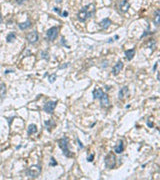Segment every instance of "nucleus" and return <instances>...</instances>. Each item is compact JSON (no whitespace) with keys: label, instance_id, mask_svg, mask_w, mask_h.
Returning <instances> with one entry per match:
<instances>
[{"label":"nucleus","instance_id":"c85d7f7f","mask_svg":"<svg viewBox=\"0 0 160 180\" xmlns=\"http://www.w3.org/2000/svg\"><path fill=\"white\" fill-rule=\"evenodd\" d=\"M69 66V63H66L65 65H62V66H59V68L60 69H62V68H66V67H68Z\"/></svg>","mask_w":160,"mask_h":180},{"label":"nucleus","instance_id":"6e6552de","mask_svg":"<svg viewBox=\"0 0 160 180\" xmlns=\"http://www.w3.org/2000/svg\"><path fill=\"white\" fill-rule=\"evenodd\" d=\"M122 68H123V62L122 61H117V63L113 66V68H112V74L113 75H118L119 74V72L122 70Z\"/></svg>","mask_w":160,"mask_h":180},{"label":"nucleus","instance_id":"9b49d317","mask_svg":"<svg viewBox=\"0 0 160 180\" xmlns=\"http://www.w3.org/2000/svg\"><path fill=\"white\" fill-rule=\"evenodd\" d=\"M128 93H129L128 87H127V86H124V87H122L121 89H120V91H119V93H118V98H119V99H123L124 97H126V96L128 95Z\"/></svg>","mask_w":160,"mask_h":180},{"label":"nucleus","instance_id":"4468645a","mask_svg":"<svg viewBox=\"0 0 160 180\" xmlns=\"http://www.w3.org/2000/svg\"><path fill=\"white\" fill-rule=\"evenodd\" d=\"M135 55V48H132V49H129V50H126L125 51V56H126V59L128 61L132 60V58L134 57Z\"/></svg>","mask_w":160,"mask_h":180},{"label":"nucleus","instance_id":"a211bd4d","mask_svg":"<svg viewBox=\"0 0 160 180\" xmlns=\"http://www.w3.org/2000/svg\"><path fill=\"white\" fill-rule=\"evenodd\" d=\"M36 132H37V126L35 124H30L27 128V133L29 135H31V134H34Z\"/></svg>","mask_w":160,"mask_h":180},{"label":"nucleus","instance_id":"f257e3e1","mask_svg":"<svg viewBox=\"0 0 160 180\" xmlns=\"http://www.w3.org/2000/svg\"><path fill=\"white\" fill-rule=\"evenodd\" d=\"M95 12V8H94V5L93 4H90V5H87V6H84L81 10H80L77 14V18L79 21L81 22H84L86 21L88 18H90Z\"/></svg>","mask_w":160,"mask_h":180},{"label":"nucleus","instance_id":"cd10ccee","mask_svg":"<svg viewBox=\"0 0 160 180\" xmlns=\"http://www.w3.org/2000/svg\"><path fill=\"white\" fill-rule=\"evenodd\" d=\"M61 15H62L63 17H67V16H68V12H67V11H63V12L61 13Z\"/></svg>","mask_w":160,"mask_h":180},{"label":"nucleus","instance_id":"393cba45","mask_svg":"<svg viewBox=\"0 0 160 180\" xmlns=\"http://www.w3.org/2000/svg\"><path fill=\"white\" fill-rule=\"evenodd\" d=\"M77 142H78V145H79V147H80V148H81V149H82V148H83L84 146H83V144L81 143V141H80V140H79L78 138H77Z\"/></svg>","mask_w":160,"mask_h":180},{"label":"nucleus","instance_id":"b1692460","mask_svg":"<svg viewBox=\"0 0 160 180\" xmlns=\"http://www.w3.org/2000/svg\"><path fill=\"white\" fill-rule=\"evenodd\" d=\"M93 159H94V154H91V155H89V156L87 157V161H88V162H92Z\"/></svg>","mask_w":160,"mask_h":180},{"label":"nucleus","instance_id":"dca6fc26","mask_svg":"<svg viewBox=\"0 0 160 180\" xmlns=\"http://www.w3.org/2000/svg\"><path fill=\"white\" fill-rule=\"evenodd\" d=\"M153 23H154L155 26H158V25H159V23H160V10H156V11H155Z\"/></svg>","mask_w":160,"mask_h":180},{"label":"nucleus","instance_id":"ddd939ff","mask_svg":"<svg viewBox=\"0 0 160 180\" xmlns=\"http://www.w3.org/2000/svg\"><path fill=\"white\" fill-rule=\"evenodd\" d=\"M123 150H124L123 141H122V140H120V141L118 142L117 145L114 147V151H115L117 154H119V153H122V152H123Z\"/></svg>","mask_w":160,"mask_h":180},{"label":"nucleus","instance_id":"72a5a7b5","mask_svg":"<svg viewBox=\"0 0 160 180\" xmlns=\"http://www.w3.org/2000/svg\"><path fill=\"white\" fill-rule=\"evenodd\" d=\"M57 2L58 3H61V0H57Z\"/></svg>","mask_w":160,"mask_h":180},{"label":"nucleus","instance_id":"412c9836","mask_svg":"<svg viewBox=\"0 0 160 180\" xmlns=\"http://www.w3.org/2000/svg\"><path fill=\"white\" fill-rule=\"evenodd\" d=\"M41 55H42V58H43V59H46V60L49 59V54H48V52L42 51V52H41Z\"/></svg>","mask_w":160,"mask_h":180},{"label":"nucleus","instance_id":"f03ea898","mask_svg":"<svg viewBox=\"0 0 160 180\" xmlns=\"http://www.w3.org/2000/svg\"><path fill=\"white\" fill-rule=\"evenodd\" d=\"M58 144H59V147L63 151V154L66 157H73V154L70 152V150L68 148V138L67 137H62L61 139H59Z\"/></svg>","mask_w":160,"mask_h":180},{"label":"nucleus","instance_id":"1a4fd4ad","mask_svg":"<svg viewBox=\"0 0 160 180\" xmlns=\"http://www.w3.org/2000/svg\"><path fill=\"white\" fill-rule=\"evenodd\" d=\"M129 7H130V4H129V2L127 1V0H122V1L119 3V9H120V11L123 12V13L127 12Z\"/></svg>","mask_w":160,"mask_h":180},{"label":"nucleus","instance_id":"0eeeda50","mask_svg":"<svg viewBox=\"0 0 160 180\" xmlns=\"http://www.w3.org/2000/svg\"><path fill=\"white\" fill-rule=\"evenodd\" d=\"M26 39L28 40V42H29L30 44L36 43V42L38 41V39H39V36H38L37 31H32V32L28 33L27 36H26Z\"/></svg>","mask_w":160,"mask_h":180},{"label":"nucleus","instance_id":"f8f14e48","mask_svg":"<svg viewBox=\"0 0 160 180\" xmlns=\"http://www.w3.org/2000/svg\"><path fill=\"white\" fill-rule=\"evenodd\" d=\"M111 24H112V22H111V20H110L109 18H104L102 21L99 22V26H100L102 29H107Z\"/></svg>","mask_w":160,"mask_h":180},{"label":"nucleus","instance_id":"473e14b6","mask_svg":"<svg viewBox=\"0 0 160 180\" xmlns=\"http://www.w3.org/2000/svg\"><path fill=\"white\" fill-rule=\"evenodd\" d=\"M148 126H150V127H152L153 126V124H151L150 122H148Z\"/></svg>","mask_w":160,"mask_h":180},{"label":"nucleus","instance_id":"7c9ffc66","mask_svg":"<svg viewBox=\"0 0 160 180\" xmlns=\"http://www.w3.org/2000/svg\"><path fill=\"white\" fill-rule=\"evenodd\" d=\"M157 64H158V62H156V63L154 64V67H153V71H155V70H156V67H157Z\"/></svg>","mask_w":160,"mask_h":180},{"label":"nucleus","instance_id":"6ab92c4d","mask_svg":"<svg viewBox=\"0 0 160 180\" xmlns=\"http://www.w3.org/2000/svg\"><path fill=\"white\" fill-rule=\"evenodd\" d=\"M15 38H16V34L14 32H10L6 37V41L8 43H11V42H13V40H15Z\"/></svg>","mask_w":160,"mask_h":180},{"label":"nucleus","instance_id":"39448f33","mask_svg":"<svg viewBox=\"0 0 160 180\" xmlns=\"http://www.w3.org/2000/svg\"><path fill=\"white\" fill-rule=\"evenodd\" d=\"M58 31H59V27L54 26V27L49 28L47 30V32H46V37H47V39L50 40V41H53L54 39H56L57 35H58Z\"/></svg>","mask_w":160,"mask_h":180},{"label":"nucleus","instance_id":"9d476101","mask_svg":"<svg viewBox=\"0 0 160 180\" xmlns=\"http://www.w3.org/2000/svg\"><path fill=\"white\" fill-rule=\"evenodd\" d=\"M99 99H100V104L102 107H108L109 106V97L106 93H103Z\"/></svg>","mask_w":160,"mask_h":180},{"label":"nucleus","instance_id":"423d86ee","mask_svg":"<svg viewBox=\"0 0 160 180\" xmlns=\"http://www.w3.org/2000/svg\"><path fill=\"white\" fill-rule=\"evenodd\" d=\"M56 104H57V101H48L44 104L43 106V110L46 112V113H53L54 109H55V107H56Z\"/></svg>","mask_w":160,"mask_h":180},{"label":"nucleus","instance_id":"2eb2a0df","mask_svg":"<svg viewBox=\"0 0 160 180\" xmlns=\"http://www.w3.org/2000/svg\"><path fill=\"white\" fill-rule=\"evenodd\" d=\"M31 25H32V22H31L30 20H27V21H25V22L19 23V24H18V27H19V29H21V30H25V29L31 27Z\"/></svg>","mask_w":160,"mask_h":180},{"label":"nucleus","instance_id":"20e7f679","mask_svg":"<svg viewBox=\"0 0 160 180\" xmlns=\"http://www.w3.org/2000/svg\"><path fill=\"white\" fill-rule=\"evenodd\" d=\"M104 162H105V166L107 168L112 169L115 166V164H116V157H115V155L112 152L109 153L108 155H106V157L104 159Z\"/></svg>","mask_w":160,"mask_h":180},{"label":"nucleus","instance_id":"4be33fe9","mask_svg":"<svg viewBox=\"0 0 160 180\" xmlns=\"http://www.w3.org/2000/svg\"><path fill=\"white\" fill-rule=\"evenodd\" d=\"M56 77H57V76H56V74H52V75H50V76H49V82H50V83H53V82L56 80Z\"/></svg>","mask_w":160,"mask_h":180},{"label":"nucleus","instance_id":"aec40b11","mask_svg":"<svg viewBox=\"0 0 160 180\" xmlns=\"http://www.w3.org/2000/svg\"><path fill=\"white\" fill-rule=\"evenodd\" d=\"M6 93V86L4 83L0 84V98H3Z\"/></svg>","mask_w":160,"mask_h":180},{"label":"nucleus","instance_id":"bb28decb","mask_svg":"<svg viewBox=\"0 0 160 180\" xmlns=\"http://www.w3.org/2000/svg\"><path fill=\"white\" fill-rule=\"evenodd\" d=\"M53 10H54L55 12H57L58 14H61V12H60V9H59L58 7H54V9H53Z\"/></svg>","mask_w":160,"mask_h":180},{"label":"nucleus","instance_id":"7ed1b4c3","mask_svg":"<svg viewBox=\"0 0 160 180\" xmlns=\"http://www.w3.org/2000/svg\"><path fill=\"white\" fill-rule=\"evenodd\" d=\"M40 173H41V166L40 165H32L26 171L27 176L30 178H36L39 176Z\"/></svg>","mask_w":160,"mask_h":180},{"label":"nucleus","instance_id":"a878e982","mask_svg":"<svg viewBox=\"0 0 160 180\" xmlns=\"http://www.w3.org/2000/svg\"><path fill=\"white\" fill-rule=\"evenodd\" d=\"M17 4H23L25 2V0H15Z\"/></svg>","mask_w":160,"mask_h":180},{"label":"nucleus","instance_id":"2f4dec72","mask_svg":"<svg viewBox=\"0 0 160 180\" xmlns=\"http://www.w3.org/2000/svg\"><path fill=\"white\" fill-rule=\"evenodd\" d=\"M2 22V16H1V13H0V24Z\"/></svg>","mask_w":160,"mask_h":180},{"label":"nucleus","instance_id":"f3484780","mask_svg":"<svg viewBox=\"0 0 160 180\" xmlns=\"http://www.w3.org/2000/svg\"><path fill=\"white\" fill-rule=\"evenodd\" d=\"M102 94H103V91H102V89H100V88H96V89L93 90V98H94V99L100 98Z\"/></svg>","mask_w":160,"mask_h":180},{"label":"nucleus","instance_id":"5701e85b","mask_svg":"<svg viewBox=\"0 0 160 180\" xmlns=\"http://www.w3.org/2000/svg\"><path fill=\"white\" fill-rule=\"evenodd\" d=\"M50 165H51V166H56V165H57V162H56V160H55L53 157H51V162H50Z\"/></svg>","mask_w":160,"mask_h":180},{"label":"nucleus","instance_id":"c756f323","mask_svg":"<svg viewBox=\"0 0 160 180\" xmlns=\"http://www.w3.org/2000/svg\"><path fill=\"white\" fill-rule=\"evenodd\" d=\"M12 72H14L13 70H6L5 71V74H8V73H12Z\"/></svg>","mask_w":160,"mask_h":180}]
</instances>
